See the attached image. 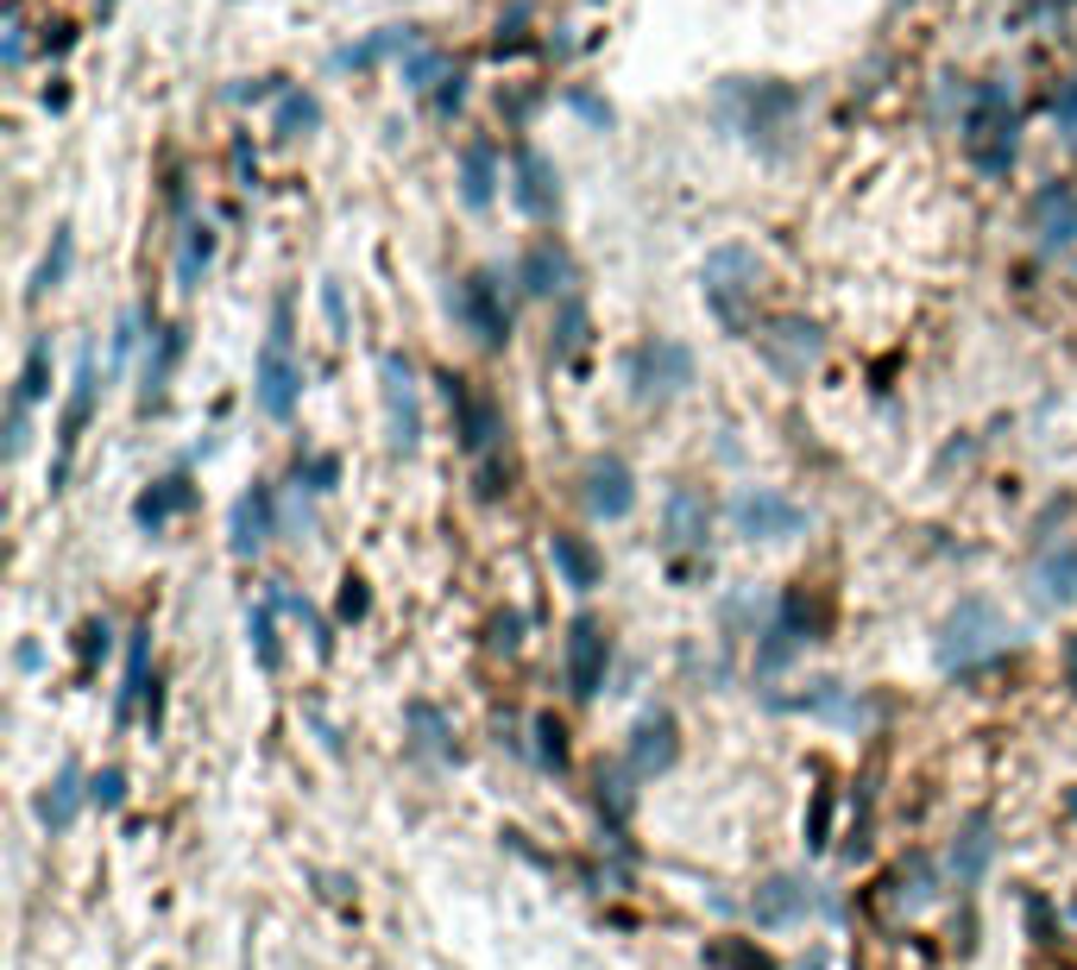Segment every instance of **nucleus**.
<instances>
[{"mask_svg": "<svg viewBox=\"0 0 1077 970\" xmlns=\"http://www.w3.org/2000/svg\"><path fill=\"white\" fill-rule=\"evenodd\" d=\"M801 107H806V95L781 77H725L719 95H712V114L744 146H756V152H769V158L788 152V132L801 120Z\"/></svg>", "mask_w": 1077, "mask_h": 970, "instance_id": "nucleus-1", "label": "nucleus"}, {"mask_svg": "<svg viewBox=\"0 0 1077 970\" xmlns=\"http://www.w3.org/2000/svg\"><path fill=\"white\" fill-rule=\"evenodd\" d=\"M1015 152H1021L1015 95H1008L1002 82H977L971 102H964V158L977 164L983 177H1008V171H1015Z\"/></svg>", "mask_w": 1077, "mask_h": 970, "instance_id": "nucleus-2", "label": "nucleus"}, {"mask_svg": "<svg viewBox=\"0 0 1077 970\" xmlns=\"http://www.w3.org/2000/svg\"><path fill=\"white\" fill-rule=\"evenodd\" d=\"M756 284H763V265H756L751 246H712V253H706L700 297H706V309L719 315V328L756 334Z\"/></svg>", "mask_w": 1077, "mask_h": 970, "instance_id": "nucleus-3", "label": "nucleus"}, {"mask_svg": "<svg viewBox=\"0 0 1077 970\" xmlns=\"http://www.w3.org/2000/svg\"><path fill=\"white\" fill-rule=\"evenodd\" d=\"M290 290L272 303V334H265V347H259V366H252V391H259V409L272 416V423H290L297 416V397H302V372L297 359H290Z\"/></svg>", "mask_w": 1077, "mask_h": 970, "instance_id": "nucleus-4", "label": "nucleus"}, {"mask_svg": "<svg viewBox=\"0 0 1077 970\" xmlns=\"http://www.w3.org/2000/svg\"><path fill=\"white\" fill-rule=\"evenodd\" d=\"M1008 649V624L989 599H958V612L939 624V668L946 674H971V668L996 662Z\"/></svg>", "mask_w": 1077, "mask_h": 970, "instance_id": "nucleus-5", "label": "nucleus"}, {"mask_svg": "<svg viewBox=\"0 0 1077 970\" xmlns=\"http://www.w3.org/2000/svg\"><path fill=\"white\" fill-rule=\"evenodd\" d=\"M442 397H448L454 409V429H460V448L479 460V480L492 473V454H499V441H504V409L492 391H479V384H467L460 372H442Z\"/></svg>", "mask_w": 1077, "mask_h": 970, "instance_id": "nucleus-6", "label": "nucleus"}, {"mask_svg": "<svg viewBox=\"0 0 1077 970\" xmlns=\"http://www.w3.org/2000/svg\"><path fill=\"white\" fill-rule=\"evenodd\" d=\"M751 340H756V354L769 359V372L788 384H801L826 359V328L806 322V315H769V322H756Z\"/></svg>", "mask_w": 1077, "mask_h": 970, "instance_id": "nucleus-7", "label": "nucleus"}, {"mask_svg": "<svg viewBox=\"0 0 1077 970\" xmlns=\"http://www.w3.org/2000/svg\"><path fill=\"white\" fill-rule=\"evenodd\" d=\"M687 384H694V354H687L680 340H668V334H655V340H643V347L630 354V397L643 409L675 404Z\"/></svg>", "mask_w": 1077, "mask_h": 970, "instance_id": "nucleus-8", "label": "nucleus"}, {"mask_svg": "<svg viewBox=\"0 0 1077 970\" xmlns=\"http://www.w3.org/2000/svg\"><path fill=\"white\" fill-rule=\"evenodd\" d=\"M731 530L751 542H788L806 530V511L794 498H781L776 485H744L737 498H731Z\"/></svg>", "mask_w": 1077, "mask_h": 970, "instance_id": "nucleus-9", "label": "nucleus"}, {"mask_svg": "<svg viewBox=\"0 0 1077 970\" xmlns=\"http://www.w3.org/2000/svg\"><path fill=\"white\" fill-rule=\"evenodd\" d=\"M378 391H385V423H391V448L416 454L423 448V397H416V372L403 354H378Z\"/></svg>", "mask_w": 1077, "mask_h": 970, "instance_id": "nucleus-10", "label": "nucleus"}, {"mask_svg": "<svg viewBox=\"0 0 1077 970\" xmlns=\"http://www.w3.org/2000/svg\"><path fill=\"white\" fill-rule=\"evenodd\" d=\"M454 315H460V322L473 328V340L492 347V354L511 340V309H504V290H499L492 272H473V278L454 284Z\"/></svg>", "mask_w": 1077, "mask_h": 970, "instance_id": "nucleus-11", "label": "nucleus"}, {"mask_svg": "<svg viewBox=\"0 0 1077 970\" xmlns=\"http://www.w3.org/2000/svg\"><path fill=\"white\" fill-rule=\"evenodd\" d=\"M95 347H82L76 354V379H70V397H64V416H57V466H50V492L70 480V460H76V441L89 429V416H95Z\"/></svg>", "mask_w": 1077, "mask_h": 970, "instance_id": "nucleus-12", "label": "nucleus"}, {"mask_svg": "<svg viewBox=\"0 0 1077 970\" xmlns=\"http://www.w3.org/2000/svg\"><path fill=\"white\" fill-rule=\"evenodd\" d=\"M511 203H517V215H529V221H554L561 215V177H554V164L536 146H517L511 152Z\"/></svg>", "mask_w": 1077, "mask_h": 970, "instance_id": "nucleus-13", "label": "nucleus"}, {"mask_svg": "<svg viewBox=\"0 0 1077 970\" xmlns=\"http://www.w3.org/2000/svg\"><path fill=\"white\" fill-rule=\"evenodd\" d=\"M675 757H680V725H675V713H643L637 718V731H630V743H625V775L630 782H650V775H662V769H675Z\"/></svg>", "mask_w": 1077, "mask_h": 970, "instance_id": "nucleus-14", "label": "nucleus"}, {"mask_svg": "<svg viewBox=\"0 0 1077 970\" xmlns=\"http://www.w3.org/2000/svg\"><path fill=\"white\" fill-rule=\"evenodd\" d=\"M605 668H611V637H605L599 617L580 612L568 624V688H574V700H599Z\"/></svg>", "mask_w": 1077, "mask_h": 970, "instance_id": "nucleus-15", "label": "nucleus"}, {"mask_svg": "<svg viewBox=\"0 0 1077 970\" xmlns=\"http://www.w3.org/2000/svg\"><path fill=\"white\" fill-rule=\"evenodd\" d=\"M146 328H151V347H146V366H139V409H164V397H171V372H176V359H183V328L176 322H158L146 309Z\"/></svg>", "mask_w": 1077, "mask_h": 970, "instance_id": "nucleus-16", "label": "nucleus"}, {"mask_svg": "<svg viewBox=\"0 0 1077 970\" xmlns=\"http://www.w3.org/2000/svg\"><path fill=\"white\" fill-rule=\"evenodd\" d=\"M706 536H712V505H706L694 485H675L668 505H662V548L687 555V548H706Z\"/></svg>", "mask_w": 1077, "mask_h": 970, "instance_id": "nucleus-17", "label": "nucleus"}, {"mask_svg": "<svg viewBox=\"0 0 1077 970\" xmlns=\"http://www.w3.org/2000/svg\"><path fill=\"white\" fill-rule=\"evenodd\" d=\"M586 511L605 517V523H618V517L637 511V480H630V466L618 454H599L586 466Z\"/></svg>", "mask_w": 1077, "mask_h": 970, "instance_id": "nucleus-18", "label": "nucleus"}, {"mask_svg": "<svg viewBox=\"0 0 1077 970\" xmlns=\"http://www.w3.org/2000/svg\"><path fill=\"white\" fill-rule=\"evenodd\" d=\"M272 485H252V492H240L233 498V511H227V548L247 562V555H259L265 542H272Z\"/></svg>", "mask_w": 1077, "mask_h": 970, "instance_id": "nucleus-19", "label": "nucleus"}, {"mask_svg": "<svg viewBox=\"0 0 1077 970\" xmlns=\"http://www.w3.org/2000/svg\"><path fill=\"white\" fill-rule=\"evenodd\" d=\"M517 284H524L529 297H574V258L561 240H536L517 265Z\"/></svg>", "mask_w": 1077, "mask_h": 970, "instance_id": "nucleus-20", "label": "nucleus"}, {"mask_svg": "<svg viewBox=\"0 0 1077 970\" xmlns=\"http://www.w3.org/2000/svg\"><path fill=\"white\" fill-rule=\"evenodd\" d=\"M813 908H820V894H813V882H806V876H769V882L751 894L756 926H788V920L813 914Z\"/></svg>", "mask_w": 1077, "mask_h": 970, "instance_id": "nucleus-21", "label": "nucleus"}, {"mask_svg": "<svg viewBox=\"0 0 1077 970\" xmlns=\"http://www.w3.org/2000/svg\"><path fill=\"white\" fill-rule=\"evenodd\" d=\"M989 857H996V813H989V807H977V813L964 819V832L952 839V876H958V889H977V876L989 869Z\"/></svg>", "mask_w": 1077, "mask_h": 970, "instance_id": "nucleus-22", "label": "nucleus"}, {"mask_svg": "<svg viewBox=\"0 0 1077 970\" xmlns=\"http://www.w3.org/2000/svg\"><path fill=\"white\" fill-rule=\"evenodd\" d=\"M190 505H196V485H190V473H164L158 485H146V492L133 498V523L158 536V530H164L176 511H190Z\"/></svg>", "mask_w": 1077, "mask_h": 970, "instance_id": "nucleus-23", "label": "nucleus"}, {"mask_svg": "<svg viewBox=\"0 0 1077 970\" xmlns=\"http://www.w3.org/2000/svg\"><path fill=\"white\" fill-rule=\"evenodd\" d=\"M1033 599L1040 605H1077V542H1058L1033 562Z\"/></svg>", "mask_w": 1077, "mask_h": 970, "instance_id": "nucleus-24", "label": "nucleus"}, {"mask_svg": "<svg viewBox=\"0 0 1077 970\" xmlns=\"http://www.w3.org/2000/svg\"><path fill=\"white\" fill-rule=\"evenodd\" d=\"M1033 233H1040V246L1077 240V189L1072 183H1053V189L1033 196Z\"/></svg>", "mask_w": 1077, "mask_h": 970, "instance_id": "nucleus-25", "label": "nucleus"}, {"mask_svg": "<svg viewBox=\"0 0 1077 970\" xmlns=\"http://www.w3.org/2000/svg\"><path fill=\"white\" fill-rule=\"evenodd\" d=\"M549 555H554V574H561V580H568L574 592H593V587L605 580L599 548H593L586 536H568V530H561V536L549 542Z\"/></svg>", "mask_w": 1077, "mask_h": 970, "instance_id": "nucleus-26", "label": "nucleus"}, {"mask_svg": "<svg viewBox=\"0 0 1077 970\" xmlns=\"http://www.w3.org/2000/svg\"><path fill=\"white\" fill-rule=\"evenodd\" d=\"M492 196H499V152H492V139H473L460 152V203L492 208Z\"/></svg>", "mask_w": 1077, "mask_h": 970, "instance_id": "nucleus-27", "label": "nucleus"}, {"mask_svg": "<svg viewBox=\"0 0 1077 970\" xmlns=\"http://www.w3.org/2000/svg\"><path fill=\"white\" fill-rule=\"evenodd\" d=\"M82 800H89V788H82V769L64 763V769H57V782L38 794V807H32V813H38V825H45V832H64Z\"/></svg>", "mask_w": 1077, "mask_h": 970, "instance_id": "nucleus-28", "label": "nucleus"}, {"mask_svg": "<svg viewBox=\"0 0 1077 970\" xmlns=\"http://www.w3.org/2000/svg\"><path fill=\"white\" fill-rule=\"evenodd\" d=\"M70 258H76V228H70V221H57V228H50L45 258H38V272H32V284H25V303H38L45 290H57V284L70 278Z\"/></svg>", "mask_w": 1077, "mask_h": 970, "instance_id": "nucleus-29", "label": "nucleus"}, {"mask_svg": "<svg viewBox=\"0 0 1077 970\" xmlns=\"http://www.w3.org/2000/svg\"><path fill=\"white\" fill-rule=\"evenodd\" d=\"M146 656H151V631H133V643H126V681H121V700H114V725H133V713H139V700H146Z\"/></svg>", "mask_w": 1077, "mask_h": 970, "instance_id": "nucleus-30", "label": "nucleus"}, {"mask_svg": "<svg viewBox=\"0 0 1077 970\" xmlns=\"http://www.w3.org/2000/svg\"><path fill=\"white\" fill-rule=\"evenodd\" d=\"M391 51H416V26H385V32H373L366 45L334 51V70H373L378 57H391Z\"/></svg>", "mask_w": 1077, "mask_h": 970, "instance_id": "nucleus-31", "label": "nucleus"}, {"mask_svg": "<svg viewBox=\"0 0 1077 970\" xmlns=\"http://www.w3.org/2000/svg\"><path fill=\"white\" fill-rule=\"evenodd\" d=\"M277 587H265L259 592V605L247 612V637H252V656H259V668L265 674H277Z\"/></svg>", "mask_w": 1077, "mask_h": 970, "instance_id": "nucleus-32", "label": "nucleus"}, {"mask_svg": "<svg viewBox=\"0 0 1077 970\" xmlns=\"http://www.w3.org/2000/svg\"><path fill=\"white\" fill-rule=\"evenodd\" d=\"M272 127H277V139H309V132L322 127V102H316L309 89H284V95H277Z\"/></svg>", "mask_w": 1077, "mask_h": 970, "instance_id": "nucleus-33", "label": "nucleus"}, {"mask_svg": "<svg viewBox=\"0 0 1077 970\" xmlns=\"http://www.w3.org/2000/svg\"><path fill=\"white\" fill-rule=\"evenodd\" d=\"M806 643H813V637H801L788 617H776V624L763 631V643H756V674H776V668H788V662H794V656L806 649Z\"/></svg>", "mask_w": 1077, "mask_h": 970, "instance_id": "nucleus-34", "label": "nucleus"}, {"mask_svg": "<svg viewBox=\"0 0 1077 970\" xmlns=\"http://www.w3.org/2000/svg\"><path fill=\"white\" fill-rule=\"evenodd\" d=\"M927 901H932V864L927 857H907V864L889 876V908H907V914H914V908H927Z\"/></svg>", "mask_w": 1077, "mask_h": 970, "instance_id": "nucleus-35", "label": "nucleus"}, {"mask_svg": "<svg viewBox=\"0 0 1077 970\" xmlns=\"http://www.w3.org/2000/svg\"><path fill=\"white\" fill-rule=\"evenodd\" d=\"M208 258H215V228H208V221H190V228H183V253H176V284L196 290L202 272H208Z\"/></svg>", "mask_w": 1077, "mask_h": 970, "instance_id": "nucleus-36", "label": "nucleus"}, {"mask_svg": "<svg viewBox=\"0 0 1077 970\" xmlns=\"http://www.w3.org/2000/svg\"><path fill=\"white\" fill-rule=\"evenodd\" d=\"M580 347H586V309H580V297H561V322H554V366H574Z\"/></svg>", "mask_w": 1077, "mask_h": 970, "instance_id": "nucleus-37", "label": "nucleus"}, {"mask_svg": "<svg viewBox=\"0 0 1077 970\" xmlns=\"http://www.w3.org/2000/svg\"><path fill=\"white\" fill-rule=\"evenodd\" d=\"M45 391H50V340L38 334V340L25 347V366H20V384H13V397H20V404H38Z\"/></svg>", "mask_w": 1077, "mask_h": 970, "instance_id": "nucleus-38", "label": "nucleus"}, {"mask_svg": "<svg viewBox=\"0 0 1077 970\" xmlns=\"http://www.w3.org/2000/svg\"><path fill=\"white\" fill-rule=\"evenodd\" d=\"M403 82L423 95L428 82H448V63H442V51H428V45H416V51H403Z\"/></svg>", "mask_w": 1077, "mask_h": 970, "instance_id": "nucleus-39", "label": "nucleus"}, {"mask_svg": "<svg viewBox=\"0 0 1077 970\" xmlns=\"http://www.w3.org/2000/svg\"><path fill=\"white\" fill-rule=\"evenodd\" d=\"M410 725L423 731V738H416L423 750H435V757H448V750H454V743H448V725H442V713H435L428 700H416V706H410Z\"/></svg>", "mask_w": 1077, "mask_h": 970, "instance_id": "nucleus-40", "label": "nucleus"}, {"mask_svg": "<svg viewBox=\"0 0 1077 970\" xmlns=\"http://www.w3.org/2000/svg\"><path fill=\"white\" fill-rule=\"evenodd\" d=\"M0 26H7V32H0V63H7V70H20V63H25V32H20V0H7V7H0Z\"/></svg>", "mask_w": 1077, "mask_h": 970, "instance_id": "nucleus-41", "label": "nucleus"}, {"mask_svg": "<svg viewBox=\"0 0 1077 970\" xmlns=\"http://www.w3.org/2000/svg\"><path fill=\"white\" fill-rule=\"evenodd\" d=\"M297 480L309 485V492H334V480H341V460H334V454H309V460H297Z\"/></svg>", "mask_w": 1077, "mask_h": 970, "instance_id": "nucleus-42", "label": "nucleus"}, {"mask_svg": "<svg viewBox=\"0 0 1077 970\" xmlns=\"http://www.w3.org/2000/svg\"><path fill=\"white\" fill-rule=\"evenodd\" d=\"M121 800H126V775H121V769H101L95 782H89V807H101V813H114Z\"/></svg>", "mask_w": 1077, "mask_h": 970, "instance_id": "nucleus-43", "label": "nucleus"}, {"mask_svg": "<svg viewBox=\"0 0 1077 970\" xmlns=\"http://www.w3.org/2000/svg\"><path fill=\"white\" fill-rule=\"evenodd\" d=\"M536 738H542V763H549V769H568V731H561L549 713L536 718Z\"/></svg>", "mask_w": 1077, "mask_h": 970, "instance_id": "nucleus-44", "label": "nucleus"}, {"mask_svg": "<svg viewBox=\"0 0 1077 970\" xmlns=\"http://www.w3.org/2000/svg\"><path fill=\"white\" fill-rule=\"evenodd\" d=\"M25 435H32V404H7V460H20L25 454Z\"/></svg>", "mask_w": 1077, "mask_h": 970, "instance_id": "nucleus-45", "label": "nucleus"}, {"mask_svg": "<svg viewBox=\"0 0 1077 970\" xmlns=\"http://www.w3.org/2000/svg\"><path fill=\"white\" fill-rule=\"evenodd\" d=\"M826 825H832V788L813 794V825H806V851H826Z\"/></svg>", "mask_w": 1077, "mask_h": 970, "instance_id": "nucleus-46", "label": "nucleus"}, {"mask_svg": "<svg viewBox=\"0 0 1077 970\" xmlns=\"http://www.w3.org/2000/svg\"><path fill=\"white\" fill-rule=\"evenodd\" d=\"M76 649H82V668H95L101 656H107V624H101V617H89V624H82V637H76Z\"/></svg>", "mask_w": 1077, "mask_h": 970, "instance_id": "nucleus-47", "label": "nucleus"}, {"mask_svg": "<svg viewBox=\"0 0 1077 970\" xmlns=\"http://www.w3.org/2000/svg\"><path fill=\"white\" fill-rule=\"evenodd\" d=\"M322 309H328V328H334V340H347V297H341V284H322Z\"/></svg>", "mask_w": 1077, "mask_h": 970, "instance_id": "nucleus-48", "label": "nucleus"}, {"mask_svg": "<svg viewBox=\"0 0 1077 970\" xmlns=\"http://www.w3.org/2000/svg\"><path fill=\"white\" fill-rule=\"evenodd\" d=\"M366 605H373V592H366V580H353V574H347V587H341V617L353 624V617H366Z\"/></svg>", "mask_w": 1077, "mask_h": 970, "instance_id": "nucleus-49", "label": "nucleus"}, {"mask_svg": "<svg viewBox=\"0 0 1077 970\" xmlns=\"http://www.w3.org/2000/svg\"><path fill=\"white\" fill-rule=\"evenodd\" d=\"M227 95H233V102H272V95H284V89H277V77H259V82H233Z\"/></svg>", "mask_w": 1077, "mask_h": 970, "instance_id": "nucleus-50", "label": "nucleus"}, {"mask_svg": "<svg viewBox=\"0 0 1077 970\" xmlns=\"http://www.w3.org/2000/svg\"><path fill=\"white\" fill-rule=\"evenodd\" d=\"M568 107H574V114H586L593 127H611V107H605V102H593L586 89H574V95H568Z\"/></svg>", "mask_w": 1077, "mask_h": 970, "instance_id": "nucleus-51", "label": "nucleus"}, {"mask_svg": "<svg viewBox=\"0 0 1077 970\" xmlns=\"http://www.w3.org/2000/svg\"><path fill=\"white\" fill-rule=\"evenodd\" d=\"M719 958H731L737 970H769V958H763L756 945H719Z\"/></svg>", "mask_w": 1077, "mask_h": 970, "instance_id": "nucleus-52", "label": "nucleus"}, {"mask_svg": "<svg viewBox=\"0 0 1077 970\" xmlns=\"http://www.w3.org/2000/svg\"><path fill=\"white\" fill-rule=\"evenodd\" d=\"M460 102H467V77H460V70H454V77L442 82V89H435V107H442V114H454V107H460Z\"/></svg>", "mask_w": 1077, "mask_h": 970, "instance_id": "nucleus-53", "label": "nucleus"}, {"mask_svg": "<svg viewBox=\"0 0 1077 970\" xmlns=\"http://www.w3.org/2000/svg\"><path fill=\"white\" fill-rule=\"evenodd\" d=\"M517 631H524V617H517V612H504L499 624H492V649H517Z\"/></svg>", "mask_w": 1077, "mask_h": 970, "instance_id": "nucleus-54", "label": "nucleus"}, {"mask_svg": "<svg viewBox=\"0 0 1077 970\" xmlns=\"http://www.w3.org/2000/svg\"><path fill=\"white\" fill-rule=\"evenodd\" d=\"M233 171H240V183H247V189L259 183V158H252L247 139H233Z\"/></svg>", "mask_w": 1077, "mask_h": 970, "instance_id": "nucleus-55", "label": "nucleus"}, {"mask_svg": "<svg viewBox=\"0 0 1077 970\" xmlns=\"http://www.w3.org/2000/svg\"><path fill=\"white\" fill-rule=\"evenodd\" d=\"M1065 807H1072V819H1077V788H1072V794H1065Z\"/></svg>", "mask_w": 1077, "mask_h": 970, "instance_id": "nucleus-56", "label": "nucleus"}]
</instances>
